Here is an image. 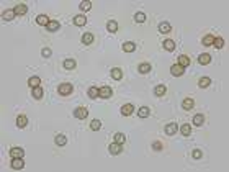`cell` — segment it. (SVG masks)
<instances>
[{
  "label": "cell",
  "mask_w": 229,
  "mask_h": 172,
  "mask_svg": "<svg viewBox=\"0 0 229 172\" xmlns=\"http://www.w3.org/2000/svg\"><path fill=\"white\" fill-rule=\"evenodd\" d=\"M66 143H67L66 135H57V136H56V144H57V146H64Z\"/></svg>",
  "instance_id": "cell-28"
},
{
  "label": "cell",
  "mask_w": 229,
  "mask_h": 172,
  "mask_svg": "<svg viewBox=\"0 0 229 172\" xmlns=\"http://www.w3.org/2000/svg\"><path fill=\"white\" fill-rule=\"evenodd\" d=\"M198 62L201 66H206V64H210L211 62V56L210 54H206V53H203V54H200V57H198Z\"/></svg>",
  "instance_id": "cell-13"
},
{
  "label": "cell",
  "mask_w": 229,
  "mask_h": 172,
  "mask_svg": "<svg viewBox=\"0 0 229 172\" xmlns=\"http://www.w3.org/2000/svg\"><path fill=\"white\" fill-rule=\"evenodd\" d=\"M10 156L11 157H23L25 156V151L21 148H11L10 149Z\"/></svg>",
  "instance_id": "cell-8"
},
{
  "label": "cell",
  "mask_w": 229,
  "mask_h": 172,
  "mask_svg": "<svg viewBox=\"0 0 229 172\" xmlns=\"http://www.w3.org/2000/svg\"><path fill=\"white\" fill-rule=\"evenodd\" d=\"M123 51H126V53H133V51L136 49V44L134 43H131V41H128V43H123Z\"/></svg>",
  "instance_id": "cell-23"
},
{
  "label": "cell",
  "mask_w": 229,
  "mask_h": 172,
  "mask_svg": "<svg viewBox=\"0 0 229 172\" xmlns=\"http://www.w3.org/2000/svg\"><path fill=\"white\" fill-rule=\"evenodd\" d=\"M177 131H179V125L177 123H169L167 126H165V135H169V136L175 135Z\"/></svg>",
  "instance_id": "cell-5"
},
{
  "label": "cell",
  "mask_w": 229,
  "mask_h": 172,
  "mask_svg": "<svg viewBox=\"0 0 229 172\" xmlns=\"http://www.w3.org/2000/svg\"><path fill=\"white\" fill-rule=\"evenodd\" d=\"M213 46H214L216 49H221L223 46H224V39H223V38H219V36H218V38H214V39H213Z\"/></svg>",
  "instance_id": "cell-33"
},
{
  "label": "cell",
  "mask_w": 229,
  "mask_h": 172,
  "mask_svg": "<svg viewBox=\"0 0 229 172\" xmlns=\"http://www.w3.org/2000/svg\"><path fill=\"white\" fill-rule=\"evenodd\" d=\"M41 54H43L44 57H49V56H51V49H49V48H43Z\"/></svg>",
  "instance_id": "cell-43"
},
{
  "label": "cell",
  "mask_w": 229,
  "mask_h": 172,
  "mask_svg": "<svg viewBox=\"0 0 229 172\" xmlns=\"http://www.w3.org/2000/svg\"><path fill=\"white\" fill-rule=\"evenodd\" d=\"M49 21H51V20H49L46 15H38V16H36V23H38V25H41V26H48Z\"/></svg>",
  "instance_id": "cell-12"
},
{
  "label": "cell",
  "mask_w": 229,
  "mask_h": 172,
  "mask_svg": "<svg viewBox=\"0 0 229 172\" xmlns=\"http://www.w3.org/2000/svg\"><path fill=\"white\" fill-rule=\"evenodd\" d=\"M39 84H41V79H39L38 76H33V77H30L28 79V85H30V87H39Z\"/></svg>",
  "instance_id": "cell-16"
},
{
  "label": "cell",
  "mask_w": 229,
  "mask_h": 172,
  "mask_svg": "<svg viewBox=\"0 0 229 172\" xmlns=\"http://www.w3.org/2000/svg\"><path fill=\"white\" fill-rule=\"evenodd\" d=\"M59 26H61V25H59V21H56V20H51V21H49V25L46 26V28H48L49 31H56V30H59Z\"/></svg>",
  "instance_id": "cell-30"
},
{
  "label": "cell",
  "mask_w": 229,
  "mask_h": 172,
  "mask_svg": "<svg viewBox=\"0 0 229 172\" xmlns=\"http://www.w3.org/2000/svg\"><path fill=\"white\" fill-rule=\"evenodd\" d=\"M108 149H110V152L113 154V156H116V154H119V152L123 151V149H121V144H118V143H113V144H110V148H108Z\"/></svg>",
  "instance_id": "cell-17"
},
{
  "label": "cell",
  "mask_w": 229,
  "mask_h": 172,
  "mask_svg": "<svg viewBox=\"0 0 229 172\" xmlns=\"http://www.w3.org/2000/svg\"><path fill=\"white\" fill-rule=\"evenodd\" d=\"M180 131H182L183 136H190V135H192V125H188V123L182 125V126H180Z\"/></svg>",
  "instance_id": "cell-20"
},
{
  "label": "cell",
  "mask_w": 229,
  "mask_h": 172,
  "mask_svg": "<svg viewBox=\"0 0 229 172\" xmlns=\"http://www.w3.org/2000/svg\"><path fill=\"white\" fill-rule=\"evenodd\" d=\"M182 107H183V110H192V108L195 107V100L188 97V99H185L182 102Z\"/></svg>",
  "instance_id": "cell-11"
},
{
  "label": "cell",
  "mask_w": 229,
  "mask_h": 172,
  "mask_svg": "<svg viewBox=\"0 0 229 172\" xmlns=\"http://www.w3.org/2000/svg\"><path fill=\"white\" fill-rule=\"evenodd\" d=\"M106 30L110 31V33H114V31L118 30V23L114 21V20H110V21L106 23Z\"/></svg>",
  "instance_id": "cell-24"
},
{
  "label": "cell",
  "mask_w": 229,
  "mask_h": 172,
  "mask_svg": "<svg viewBox=\"0 0 229 172\" xmlns=\"http://www.w3.org/2000/svg\"><path fill=\"white\" fill-rule=\"evenodd\" d=\"M98 90L100 89H97V87H90L89 89V97L90 99H97V97H98Z\"/></svg>",
  "instance_id": "cell-41"
},
{
  "label": "cell",
  "mask_w": 229,
  "mask_h": 172,
  "mask_svg": "<svg viewBox=\"0 0 229 172\" xmlns=\"http://www.w3.org/2000/svg\"><path fill=\"white\" fill-rule=\"evenodd\" d=\"M177 61H179L177 64L182 66L183 69H185L187 66H190V57H188V56H179V59H177Z\"/></svg>",
  "instance_id": "cell-14"
},
{
  "label": "cell",
  "mask_w": 229,
  "mask_h": 172,
  "mask_svg": "<svg viewBox=\"0 0 229 172\" xmlns=\"http://www.w3.org/2000/svg\"><path fill=\"white\" fill-rule=\"evenodd\" d=\"M11 167H13L15 170H20L25 167V162H23V157H13V161H11Z\"/></svg>",
  "instance_id": "cell-4"
},
{
  "label": "cell",
  "mask_w": 229,
  "mask_h": 172,
  "mask_svg": "<svg viewBox=\"0 0 229 172\" xmlns=\"http://www.w3.org/2000/svg\"><path fill=\"white\" fill-rule=\"evenodd\" d=\"M79 8L82 10V11H89V10L92 8V3L87 2V0H84V2H80V3H79Z\"/></svg>",
  "instance_id": "cell-34"
},
{
  "label": "cell",
  "mask_w": 229,
  "mask_h": 172,
  "mask_svg": "<svg viewBox=\"0 0 229 172\" xmlns=\"http://www.w3.org/2000/svg\"><path fill=\"white\" fill-rule=\"evenodd\" d=\"M72 90H74L72 84H61L59 87H57V94L59 95H71Z\"/></svg>",
  "instance_id": "cell-1"
},
{
  "label": "cell",
  "mask_w": 229,
  "mask_h": 172,
  "mask_svg": "<svg viewBox=\"0 0 229 172\" xmlns=\"http://www.w3.org/2000/svg\"><path fill=\"white\" fill-rule=\"evenodd\" d=\"M111 77L114 79V80H121V77H123V72H121V69H118V67H114V69H111Z\"/></svg>",
  "instance_id": "cell-19"
},
{
  "label": "cell",
  "mask_w": 229,
  "mask_h": 172,
  "mask_svg": "<svg viewBox=\"0 0 229 172\" xmlns=\"http://www.w3.org/2000/svg\"><path fill=\"white\" fill-rule=\"evenodd\" d=\"M170 74H172V76H175V77H180V76H183V67L179 66V64H174L170 67Z\"/></svg>",
  "instance_id": "cell-6"
},
{
  "label": "cell",
  "mask_w": 229,
  "mask_h": 172,
  "mask_svg": "<svg viewBox=\"0 0 229 172\" xmlns=\"http://www.w3.org/2000/svg\"><path fill=\"white\" fill-rule=\"evenodd\" d=\"M133 110H134V107L131 105V103H126V105L121 107V115L123 117H129V115L133 113Z\"/></svg>",
  "instance_id": "cell-7"
},
{
  "label": "cell",
  "mask_w": 229,
  "mask_h": 172,
  "mask_svg": "<svg viewBox=\"0 0 229 172\" xmlns=\"http://www.w3.org/2000/svg\"><path fill=\"white\" fill-rule=\"evenodd\" d=\"M134 20H136V23H144L146 21V15L141 13V11H137V13L134 15Z\"/></svg>",
  "instance_id": "cell-40"
},
{
  "label": "cell",
  "mask_w": 229,
  "mask_h": 172,
  "mask_svg": "<svg viewBox=\"0 0 229 172\" xmlns=\"http://www.w3.org/2000/svg\"><path fill=\"white\" fill-rule=\"evenodd\" d=\"M113 95V90H111V87H100V90H98V97H102V99H110V97Z\"/></svg>",
  "instance_id": "cell-3"
},
{
  "label": "cell",
  "mask_w": 229,
  "mask_h": 172,
  "mask_svg": "<svg viewBox=\"0 0 229 172\" xmlns=\"http://www.w3.org/2000/svg\"><path fill=\"white\" fill-rule=\"evenodd\" d=\"M74 115H76V118H79V120H85L89 117V110H87V108H84V107H79V108H76Z\"/></svg>",
  "instance_id": "cell-2"
},
{
  "label": "cell",
  "mask_w": 229,
  "mask_h": 172,
  "mask_svg": "<svg viewBox=\"0 0 229 172\" xmlns=\"http://www.w3.org/2000/svg\"><path fill=\"white\" fill-rule=\"evenodd\" d=\"M205 123V117H203V115H195V117H193V125L195 126H201Z\"/></svg>",
  "instance_id": "cell-27"
},
{
  "label": "cell",
  "mask_w": 229,
  "mask_h": 172,
  "mask_svg": "<svg viewBox=\"0 0 229 172\" xmlns=\"http://www.w3.org/2000/svg\"><path fill=\"white\" fill-rule=\"evenodd\" d=\"M26 125H28V118L25 115H18V117H16V126H18V128H25Z\"/></svg>",
  "instance_id": "cell-10"
},
{
  "label": "cell",
  "mask_w": 229,
  "mask_h": 172,
  "mask_svg": "<svg viewBox=\"0 0 229 172\" xmlns=\"http://www.w3.org/2000/svg\"><path fill=\"white\" fill-rule=\"evenodd\" d=\"M210 84H211V80H210L208 77H201V79L198 80V85H200V87H201V89H206V87H210Z\"/></svg>",
  "instance_id": "cell-31"
},
{
  "label": "cell",
  "mask_w": 229,
  "mask_h": 172,
  "mask_svg": "<svg viewBox=\"0 0 229 172\" xmlns=\"http://www.w3.org/2000/svg\"><path fill=\"white\" fill-rule=\"evenodd\" d=\"M170 30H172V26H170L169 21H160L159 23V31L160 33H169Z\"/></svg>",
  "instance_id": "cell-15"
},
{
  "label": "cell",
  "mask_w": 229,
  "mask_h": 172,
  "mask_svg": "<svg viewBox=\"0 0 229 172\" xmlns=\"http://www.w3.org/2000/svg\"><path fill=\"white\" fill-rule=\"evenodd\" d=\"M13 16H15V11H13V10H7V11H3L2 18H3L5 21H11V20H13Z\"/></svg>",
  "instance_id": "cell-26"
},
{
  "label": "cell",
  "mask_w": 229,
  "mask_h": 172,
  "mask_svg": "<svg viewBox=\"0 0 229 172\" xmlns=\"http://www.w3.org/2000/svg\"><path fill=\"white\" fill-rule=\"evenodd\" d=\"M74 23H76L77 26H84L85 23H87V18H85L84 15H77V16H74Z\"/></svg>",
  "instance_id": "cell-21"
},
{
  "label": "cell",
  "mask_w": 229,
  "mask_h": 172,
  "mask_svg": "<svg viewBox=\"0 0 229 172\" xmlns=\"http://www.w3.org/2000/svg\"><path fill=\"white\" fill-rule=\"evenodd\" d=\"M165 92H167V87H165V85H162V84H159L157 87L154 89V95L162 97V95H165Z\"/></svg>",
  "instance_id": "cell-18"
},
{
  "label": "cell",
  "mask_w": 229,
  "mask_h": 172,
  "mask_svg": "<svg viewBox=\"0 0 229 172\" xmlns=\"http://www.w3.org/2000/svg\"><path fill=\"white\" fill-rule=\"evenodd\" d=\"M13 11H15V15L21 16V15H25L28 11V7H26V5H23V3H20V5H16V7L13 8Z\"/></svg>",
  "instance_id": "cell-9"
},
{
  "label": "cell",
  "mask_w": 229,
  "mask_h": 172,
  "mask_svg": "<svg viewBox=\"0 0 229 172\" xmlns=\"http://www.w3.org/2000/svg\"><path fill=\"white\" fill-rule=\"evenodd\" d=\"M82 43L84 44H92L93 43V34L92 33H84L82 34Z\"/></svg>",
  "instance_id": "cell-22"
},
{
  "label": "cell",
  "mask_w": 229,
  "mask_h": 172,
  "mask_svg": "<svg viewBox=\"0 0 229 172\" xmlns=\"http://www.w3.org/2000/svg\"><path fill=\"white\" fill-rule=\"evenodd\" d=\"M139 72L141 74H149V71H151V64H147V62H144V64H139Z\"/></svg>",
  "instance_id": "cell-35"
},
{
  "label": "cell",
  "mask_w": 229,
  "mask_h": 172,
  "mask_svg": "<svg viewBox=\"0 0 229 172\" xmlns=\"http://www.w3.org/2000/svg\"><path fill=\"white\" fill-rule=\"evenodd\" d=\"M213 39H214V36H211V34H206V36L201 39V43H203L205 46H213Z\"/></svg>",
  "instance_id": "cell-36"
},
{
  "label": "cell",
  "mask_w": 229,
  "mask_h": 172,
  "mask_svg": "<svg viewBox=\"0 0 229 172\" xmlns=\"http://www.w3.org/2000/svg\"><path fill=\"white\" fill-rule=\"evenodd\" d=\"M90 128L93 130V131H98L102 128V121L100 120H92V123H90Z\"/></svg>",
  "instance_id": "cell-38"
},
{
  "label": "cell",
  "mask_w": 229,
  "mask_h": 172,
  "mask_svg": "<svg viewBox=\"0 0 229 172\" xmlns=\"http://www.w3.org/2000/svg\"><path fill=\"white\" fill-rule=\"evenodd\" d=\"M126 141V136L123 133H116L114 135V143H118V144H123V143Z\"/></svg>",
  "instance_id": "cell-39"
},
{
  "label": "cell",
  "mask_w": 229,
  "mask_h": 172,
  "mask_svg": "<svg viewBox=\"0 0 229 172\" xmlns=\"http://www.w3.org/2000/svg\"><path fill=\"white\" fill-rule=\"evenodd\" d=\"M76 66H77L76 59H66V61H64V67L69 69V71H71V69H76Z\"/></svg>",
  "instance_id": "cell-29"
},
{
  "label": "cell",
  "mask_w": 229,
  "mask_h": 172,
  "mask_svg": "<svg viewBox=\"0 0 229 172\" xmlns=\"http://www.w3.org/2000/svg\"><path fill=\"white\" fill-rule=\"evenodd\" d=\"M31 95H33L36 100H39V99L43 97V90H41V87H34V89L31 90Z\"/></svg>",
  "instance_id": "cell-32"
},
{
  "label": "cell",
  "mask_w": 229,
  "mask_h": 172,
  "mask_svg": "<svg viewBox=\"0 0 229 172\" xmlns=\"http://www.w3.org/2000/svg\"><path fill=\"white\" fill-rule=\"evenodd\" d=\"M137 115H139V118H147L149 117V108L147 107H141L139 112H137Z\"/></svg>",
  "instance_id": "cell-37"
},
{
  "label": "cell",
  "mask_w": 229,
  "mask_h": 172,
  "mask_svg": "<svg viewBox=\"0 0 229 172\" xmlns=\"http://www.w3.org/2000/svg\"><path fill=\"white\" fill-rule=\"evenodd\" d=\"M154 149H156V151H160V149H162V144H160V143H154Z\"/></svg>",
  "instance_id": "cell-44"
},
{
  "label": "cell",
  "mask_w": 229,
  "mask_h": 172,
  "mask_svg": "<svg viewBox=\"0 0 229 172\" xmlns=\"http://www.w3.org/2000/svg\"><path fill=\"white\" fill-rule=\"evenodd\" d=\"M164 46V49H167V51H174L175 49V43L172 41V39H165V41L162 43Z\"/></svg>",
  "instance_id": "cell-25"
},
{
  "label": "cell",
  "mask_w": 229,
  "mask_h": 172,
  "mask_svg": "<svg viewBox=\"0 0 229 172\" xmlns=\"http://www.w3.org/2000/svg\"><path fill=\"white\" fill-rule=\"evenodd\" d=\"M192 154H193V157H195V159H200V157L203 156V154H201V151H200V149H193V152H192Z\"/></svg>",
  "instance_id": "cell-42"
}]
</instances>
